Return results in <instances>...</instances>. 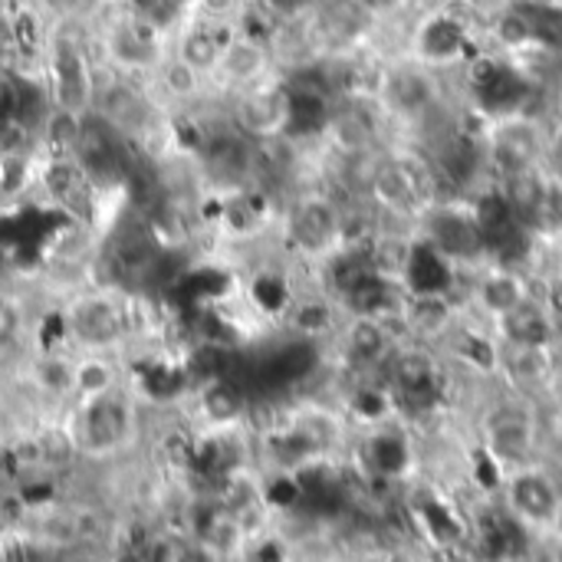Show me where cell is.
Here are the masks:
<instances>
[{
  "label": "cell",
  "instance_id": "obj_1",
  "mask_svg": "<svg viewBox=\"0 0 562 562\" xmlns=\"http://www.w3.org/2000/svg\"><path fill=\"white\" fill-rule=\"evenodd\" d=\"M138 431V408L119 389L92 402H76L69 418V445L86 458H115L122 454Z\"/></svg>",
  "mask_w": 562,
  "mask_h": 562
},
{
  "label": "cell",
  "instance_id": "obj_2",
  "mask_svg": "<svg viewBox=\"0 0 562 562\" xmlns=\"http://www.w3.org/2000/svg\"><path fill=\"white\" fill-rule=\"evenodd\" d=\"M481 441H484L487 458L501 471L533 464L537 451H540L537 412L520 398H507V402L491 405L481 418Z\"/></svg>",
  "mask_w": 562,
  "mask_h": 562
},
{
  "label": "cell",
  "instance_id": "obj_3",
  "mask_svg": "<svg viewBox=\"0 0 562 562\" xmlns=\"http://www.w3.org/2000/svg\"><path fill=\"white\" fill-rule=\"evenodd\" d=\"M72 161L95 191H109L132 178V142L89 109L86 115H79Z\"/></svg>",
  "mask_w": 562,
  "mask_h": 562
},
{
  "label": "cell",
  "instance_id": "obj_4",
  "mask_svg": "<svg viewBox=\"0 0 562 562\" xmlns=\"http://www.w3.org/2000/svg\"><path fill=\"white\" fill-rule=\"evenodd\" d=\"M501 501L507 517L530 533H550L562 504V484L540 461L504 471Z\"/></svg>",
  "mask_w": 562,
  "mask_h": 562
},
{
  "label": "cell",
  "instance_id": "obj_5",
  "mask_svg": "<svg viewBox=\"0 0 562 562\" xmlns=\"http://www.w3.org/2000/svg\"><path fill=\"white\" fill-rule=\"evenodd\" d=\"M66 333L79 352H115L132 336V313L115 290L86 293L69 303Z\"/></svg>",
  "mask_w": 562,
  "mask_h": 562
},
{
  "label": "cell",
  "instance_id": "obj_6",
  "mask_svg": "<svg viewBox=\"0 0 562 562\" xmlns=\"http://www.w3.org/2000/svg\"><path fill=\"white\" fill-rule=\"evenodd\" d=\"M286 244L306 260H329L346 237V217L326 194H303L290 204L283 221Z\"/></svg>",
  "mask_w": 562,
  "mask_h": 562
},
{
  "label": "cell",
  "instance_id": "obj_7",
  "mask_svg": "<svg viewBox=\"0 0 562 562\" xmlns=\"http://www.w3.org/2000/svg\"><path fill=\"white\" fill-rule=\"evenodd\" d=\"M95 76L86 63V53L76 40L56 33L49 43V105L86 115L92 109Z\"/></svg>",
  "mask_w": 562,
  "mask_h": 562
},
{
  "label": "cell",
  "instance_id": "obj_8",
  "mask_svg": "<svg viewBox=\"0 0 562 562\" xmlns=\"http://www.w3.org/2000/svg\"><path fill=\"white\" fill-rule=\"evenodd\" d=\"M161 43H165L161 30L155 23H148L145 16H138V13L115 20L102 33L105 56L122 72H155L161 66V59H165Z\"/></svg>",
  "mask_w": 562,
  "mask_h": 562
},
{
  "label": "cell",
  "instance_id": "obj_9",
  "mask_svg": "<svg viewBox=\"0 0 562 562\" xmlns=\"http://www.w3.org/2000/svg\"><path fill=\"white\" fill-rule=\"evenodd\" d=\"M293 122V95L280 86H254L237 95L234 128L250 142L283 138Z\"/></svg>",
  "mask_w": 562,
  "mask_h": 562
},
{
  "label": "cell",
  "instance_id": "obj_10",
  "mask_svg": "<svg viewBox=\"0 0 562 562\" xmlns=\"http://www.w3.org/2000/svg\"><path fill=\"white\" fill-rule=\"evenodd\" d=\"M533 296L527 277L514 267H487L471 283V306L494 326Z\"/></svg>",
  "mask_w": 562,
  "mask_h": 562
},
{
  "label": "cell",
  "instance_id": "obj_11",
  "mask_svg": "<svg viewBox=\"0 0 562 562\" xmlns=\"http://www.w3.org/2000/svg\"><path fill=\"white\" fill-rule=\"evenodd\" d=\"M161 254H165V244L148 227H125V234H119L109 244L105 263H109L112 280L119 283H148Z\"/></svg>",
  "mask_w": 562,
  "mask_h": 562
},
{
  "label": "cell",
  "instance_id": "obj_12",
  "mask_svg": "<svg viewBox=\"0 0 562 562\" xmlns=\"http://www.w3.org/2000/svg\"><path fill=\"white\" fill-rule=\"evenodd\" d=\"M92 112L102 115L115 132H122L128 142L138 138L151 119H155V105L145 99L142 89L128 86V82H109V86H99L95 82V92H92Z\"/></svg>",
  "mask_w": 562,
  "mask_h": 562
},
{
  "label": "cell",
  "instance_id": "obj_13",
  "mask_svg": "<svg viewBox=\"0 0 562 562\" xmlns=\"http://www.w3.org/2000/svg\"><path fill=\"white\" fill-rule=\"evenodd\" d=\"M540 155H543V132L527 119H507L491 135V158L507 178L537 171Z\"/></svg>",
  "mask_w": 562,
  "mask_h": 562
},
{
  "label": "cell",
  "instance_id": "obj_14",
  "mask_svg": "<svg viewBox=\"0 0 562 562\" xmlns=\"http://www.w3.org/2000/svg\"><path fill=\"white\" fill-rule=\"evenodd\" d=\"M369 194L375 204L395 217H415L425 211V188L405 161H379L369 175Z\"/></svg>",
  "mask_w": 562,
  "mask_h": 562
},
{
  "label": "cell",
  "instance_id": "obj_15",
  "mask_svg": "<svg viewBox=\"0 0 562 562\" xmlns=\"http://www.w3.org/2000/svg\"><path fill=\"white\" fill-rule=\"evenodd\" d=\"M398 313L405 319L408 336H415V339L448 336L454 329V319H458L451 300L445 293H435V290H402Z\"/></svg>",
  "mask_w": 562,
  "mask_h": 562
},
{
  "label": "cell",
  "instance_id": "obj_16",
  "mask_svg": "<svg viewBox=\"0 0 562 562\" xmlns=\"http://www.w3.org/2000/svg\"><path fill=\"white\" fill-rule=\"evenodd\" d=\"M267 69H270V53H267V43L247 30H234V36L227 40L224 46V56H221V66L217 72L237 86L240 92L244 89H254V86H263L267 79Z\"/></svg>",
  "mask_w": 562,
  "mask_h": 562
},
{
  "label": "cell",
  "instance_id": "obj_17",
  "mask_svg": "<svg viewBox=\"0 0 562 562\" xmlns=\"http://www.w3.org/2000/svg\"><path fill=\"white\" fill-rule=\"evenodd\" d=\"M234 36V30L227 23H217V20H204V23H194L188 30L178 33V43H175V53L184 66H191L198 76H214L217 66H221V56H224V46L227 40Z\"/></svg>",
  "mask_w": 562,
  "mask_h": 562
},
{
  "label": "cell",
  "instance_id": "obj_18",
  "mask_svg": "<svg viewBox=\"0 0 562 562\" xmlns=\"http://www.w3.org/2000/svg\"><path fill=\"white\" fill-rule=\"evenodd\" d=\"M342 356L352 369H375L389 359L395 339L382 316H352L342 329Z\"/></svg>",
  "mask_w": 562,
  "mask_h": 562
},
{
  "label": "cell",
  "instance_id": "obj_19",
  "mask_svg": "<svg viewBox=\"0 0 562 562\" xmlns=\"http://www.w3.org/2000/svg\"><path fill=\"white\" fill-rule=\"evenodd\" d=\"M494 333L504 346H553L557 316H553L550 303H540L537 296H530L524 306H517L514 313L497 319Z\"/></svg>",
  "mask_w": 562,
  "mask_h": 562
},
{
  "label": "cell",
  "instance_id": "obj_20",
  "mask_svg": "<svg viewBox=\"0 0 562 562\" xmlns=\"http://www.w3.org/2000/svg\"><path fill=\"white\" fill-rule=\"evenodd\" d=\"M122 389V369L112 352H79L69 359V395L76 402H92Z\"/></svg>",
  "mask_w": 562,
  "mask_h": 562
},
{
  "label": "cell",
  "instance_id": "obj_21",
  "mask_svg": "<svg viewBox=\"0 0 562 562\" xmlns=\"http://www.w3.org/2000/svg\"><path fill=\"white\" fill-rule=\"evenodd\" d=\"M553 372H557L553 346H504L501 349V375L520 392L547 385Z\"/></svg>",
  "mask_w": 562,
  "mask_h": 562
},
{
  "label": "cell",
  "instance_id": "obj_22",
  "mask_svg": "<svg viewBox=\"0 0 562 562\" xmlns=\"http://www.w3.org/2000/svg\"><path fill=\"white\" fill-rule=\"evenodd\" d=\"M382 95H385V102L395 112H402V115H422L431 105V99H435V86H431V76L428 72L405 66V69H395L385 79Z\"/></svg>",
  "mask_w": 562,
  "mask_h": 562
},
{
  "label": "cell",
  "instance_id": "obj_23",
  "mask_svg": "<svg viewBox=\"0 0 562 562\" xmlns=\"http://www.w3.org/2000/svg\"><path fill=\"white\" fill-rule=\"evenodd\" d=\"M198 408L201 415L211 422L214 431H224V428H234L240 422V412H244V395L240 389H234L224 375L221 379H207L198 392Z\"/></svg>",
  "mask_w": 562,
  "mask_h": 562
},
{
  "label": "cell",
  "instance_id": "obj_24",
  "mask_svg": "<svg viewBox=\"0 0 562 562\" xmlns=\"http://www.w3.org/2000/svg\"><path fill=\"white\" fill-rule=\"evenodd\" d=\"M454 356L464 369H474L481 375H497L501 372V339L491 333H477V329H461L454 333Z\"/></svg>",
  "mask_w": 562,
  "mask_h": 562
},
{
  "label": "cell",
  "instance_id": "obj_25",
  "mask_svg": "<svg viewBox=\"0 0 562 562\" xmlns=\"http://www.w3.org/2000/svg\"><path fill=\"white\" fill-rule=\"evenodd\" d=\"M155 76H158L161 92H165L168 99H178V102L194 99V95L201 92V86H204V76H198L191 66H184L178 56H165L161 66L155 69Z\"/></svg>",
  "mask_w": 562,
  "mask_h": 562
},
{
  "label": "cell",
  "instance_id": "obj_26",
  "mask_svg": "<svg viewBox=\"0 0 562 562\" xmlns=\"http://www.w3.org/2000/svg\"><path fill=\"white\" fill-rule=\"evenodd\" d=\"M20 323H23L20 303L0 293V346H10V342L16 339V333H20Z\"/></svg>",
  "mask_w": 562,
  "mask_h": 562
},
{
  "label": "cell",
  "instance_id": "obj_27",
  "mask_svg": "<svg viewBox=\"0 0 562 562\" xmlns=\"http://www.w3.org/2000/svg\"><path fill=\"white\" fill-rule=\"evenodd\" d=\"M198 7L204 10V16H207V20L227 23V16L240 7V0H198Z\"/></svg>",
  "mask_w": 562,
  "mask_h": 562
},
{
  "label": "cell",
  "instance_id": "obj_28",
  "mask_svg": "<svg viewBox=\"0 0 562 562\" xmlns=\"http://www.w3.org/2000/svg\"><path fill=\"white\" fill-rule=\"evenodd\" d=\"M369 10H375V13H395V10H402L405 7V0H362Z\"/></svg>",
  "mask_w": 562,
  "mask_h": 562
},
{
  "label": "cell",
  "instance_id": "obj_29",
  "mask_svg": "<svg viewBox=\"0 0 562 562\" xmlns=\"http://www.w3.org/2000/svg\"><path fill=\"white\" fill-rule=\"evenodd\" d=\"M547 537H557V540L562 543V504H560V514H557V524H553V530H550Z\"/></svg>",
  "mask_w": 562,
  "mask_h": 562
},
{
  "label": "cell",
  "instance_id": "obj_30",
  "mask_svg": "<svg viewBox=\"0 0 562 562\" xmlns=\"http://www.w3.org/2000/svg\"><path fill=\"white\" fill-rule=\"evenodd\" d=\"M49 3H66V0H49Z\"/></svg>",
  "mask_w": 562,
  "mask_h": 562
},
{
  "label": "cell",
  "instance_id": "obj_31",
  "mask_svg": "<svg viewBox=\"0 0 562 562\" xmlns=\"http://www.w3.org/2000/svg\"><path fill=\"white\" fill-rule=\"evenodd\" d=\"M540 3H557V0H540Z\"/></svg>",
  "mask_w": 562,
  "mask_h": 562
}]
</instances>
